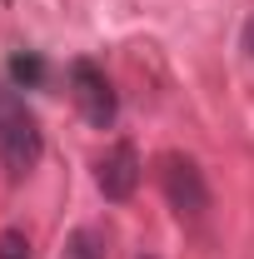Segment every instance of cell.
Here are the masks:
<instances>
[{
	"mask_svg": "<svg viewBox=\"0 0 254 259\" xmlns=\"http://www.w3.org/2000/svg\"><path fill=\"white\" fill-rule=\"evenodd\" d=\"M159 190H164L170 209H175L180 220H199V214L209 209V185H204V169H199L190 155H180V150L159 155Z\"/></svg>",
	"mask_w": 254,
	"mask_h": 259,
	"instance_id": "obj_2",
	"label": "cell"
},
{
	"mask_svg": "<svg viewBox=\"0 0 254 259\" xmlns=\"http://www.w3.org/2000/svg\"><path fill=\"white\" fill-rule=\"evenodd\" d=\"M140 175H145V164H140V150L130 140H115L95 164V185H100V194L110 204H125L130 194L140 190Z\"/></svg>",
	"mask_w": 254,
	"mask_h": 259,
	"instance_id": "obj_4",
	"label": "cell"
},
{
	"mask_svg": "<svg viewBox=\"0 0 254 259\" xmlns=\"http://www.w3.org/2000/svg\"><path fill=\"white\" fill-rule=\"evenodd\" d=\"M140 259H155V254H140Z\"/></svg>",
	"mask_w": 254,
	"mask_h": 259,
	"instance_id": "obj_9",
	"label": "cell"
},
{
	"mask_svg": "<svg viewBox=\"0 0 254 259\" xmlns=\"http://www.w3.org/2000/svg\"><path fill=\"white\" fill-rule=\"evenodd\" d=\"M249 45H254V25H249Z\"/></svg>",
	"mask_w": 254,
	"mask_h": 259,
	"instance_id": "obj_8",
	"label": "cell"
},
{
	"mask_svg": "<svg viewBox=\"0 0 254 259\" xmlns=\"http://www.w3.org/2000/svg\"><path fill=\"white\" fill-rule=\"evenodd\" d=\"M70 100H75V110L85 115V125H95V130H110L115 115H120L115 85H110V75H105L95 60H75L70 65Z\"/></svg>",
	"mask_w": 254,
	"mask_h": 259,
	"instance_id": "obj_3",
	"label": "cell"
},
{
	"mask_svg": "<svg viewBox=\"0 0 254 259\" xmlns=\"http://www.w3.org/2000/svg\"><path fill=\"white\" fill-rule=\"evenodd\" d=\"M10 75H15V80H20V85H40V80H45V60H40V55H15V60H10Z\"/></svg>",
	"mask_w": 254,
	"mask_h": 259,
	"instance_id": "obj_6",
	"label": "cell"
},
{
	"mask_svg": "<svg viewBox=\"0 0 254 259\" xmlns=\"http://www.w3.org/2000/svg\"><path fill=\"white\" fill-rule=\"evenodd\" d=\"M45 155V135H40V120L25 105L20 90L0 85V169L5 180H25Z\"/></svg>",
	"mask_w": 254,
	"mask_h": 259,
	"instance_id": "obj_1",
	"label": "cell"
},
{
	"mask_svg": "<svg viewBox=\"0 0 254 259\" xmlns=\"http://www.w3.org/2000/svg\"><path fill=\"white\" fill-rule=\"evenodd\" d=\"M60 259H105V249H100V239H95V229H75V234L65 239Z\"/></svg>",
	"mask_w": 254,
	"mask_h": 259,
	"instance_id": "obj_5",
	"label": "cell"
},
{
	"mask_svg": "<svg viewBox=\"0 0 254 259\" xmlns=\"http://www.w3.org/2000/svg\"><path fill=\"white\" fill-rule=\"evenodd\" d=\"M0 259H30V239L20 229H5L0 234Z\"/></svg>",
	"mask_w": 254,
	"mask_h": 259,
	"instance_id": "obj_7",
	"label": "cell"
}]
</instances>
